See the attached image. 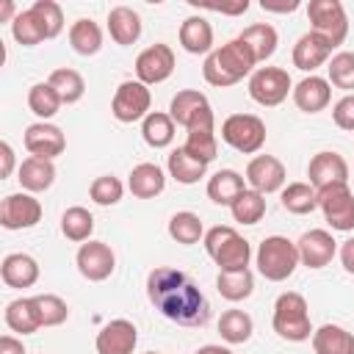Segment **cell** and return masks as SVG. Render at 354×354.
<instances>
[{
    "label": "cell",
    "mask_w": 354,
    "mask_h": 354,
    "mask_svg": "<svg viewBox=\"0 0 354 354\" xmlns=\"http://www.w3.org/2000/svg\"><path fill=\"white\" fill-rule=\"evenodd\" d=\"M147 299L163 318L180 326H205L210 321L207 296L180 268H171V266L152 268L147 274Z\"/></svg>",
    "instance_id": "6da1fadb"
},
{
    "label": "cell",
    "mask_w": 354,
    "mask_h": 354,
    "mask_svg": "<svg viewBox=\"0 0 354 354\" xmlns=\"http://www.w3.org/2000/svg\"><path fill=\"white\" fill-rule=\"evenodd\" d=\"M254 66H257V58H254L252 47L235 36V39H230L227 44L216 47L210 55H205L202 75H205V80H207L210 86L227 88V86L241 83L246 75H252Z\"/></svg>",
    "instance_id": "7a4b0ae2"
},
{
    "label": "cell",
    "mask_w": 354,
    "mask_h": 354,
    "mask_svg": "<svg viewBox=\"0 0 354 354\" xmlns=\"http://www.w3.org/2000/svg\"><path fill=\"white\" fill-rule=\"evenodd\" d=\"M205 252L218 266V271H246L252 260V243L238 235L235 227L216 224L205 232Z\"/></svg>",
    "instance_id": "3957f363"
},
{
    "label": "cell",
    "mask_w": 354,
    "mask_h": 354,
    "mask_svg": "<svg viewBox=\"0 0 354 354\" xmlns=\"http://www.w3.org/2000/svg\"><path fill=\"white\" fill-rule=\"evenodd\" d=\"M274 332L288 340V343H304L313 337V324H310V307L307 299L296 290L279 293L274 301V318H271Z\"/></svg>",
    "instance_id": "277c9868"
},
{
    "label": "cell",
    "mask_w": 354,
    "mask_h": 354,
    "mask_svg": "<svg viewBox=\"0 0 354 354\" xmlns=\"http://www.w3.org/2000/svg\"><path fill=\"white\" fill-rule=\"evenodd\" d=\"M254 266L257 271L268 279V282H285L296 266H299V249L296 241L285 238V235H268L260 241L257 252H254Z\"/></svg>",
    "instance_id": "5b68a950"
},
{
    "label": "cell",
    "mask_w": 354,
    "mask_h": 354,
    "mask_svg": "<svg viewBox=\"0 0 354 354\" xmlns=\"http://www.w3.org/2000/svg\"><path fill=\"white\" fill-rule=\"evenodd\" d=\"M221 141L241 155H254L266 144V122L254 113H232L221 122Z\"/></svg>",
    "instance_id": "8992f818"
},
{
    "label": "cell",
    "mask_w": 354,
    "mask_h": 354,
    "mask_svg": "<svg viewBox=\"0 0 354 354\" xmlns=\"http://www.w3.org/2000/svg\"><path fill=\"white\" fill-rule=\"evenodd\" d=\"M246 88L257 105L274 108V105L285 102L288 94H293V80H290L288 69H282V66H257L249 75Z\"/></svg>",
    "instance_id": "52a82bcc"
},
{
    "label": "cell",
    "mask_w": 354,
    "mask_h": 354,
    "mask_svg": "<svg viewBox=\"0 0 354 354\" xmlns=\"http://www.w3.org/2000/svg\"><path fill=\"white\" fill-rule=\"evenodd\" d=\"M310 17V30L324 36L332 47L343 44L348 36V17L340 0H310L307 6Z\"/></svg>",
    "instance_id": "ba28073f"
},
{
    "label": "cell",
    "mask_w": 354,
    "mask_h": 354,
    "mask_svg": "<svg viewBox=\"0 0 354 354\" xmlns=\"http://www.w3.org/2000/svg\"><path fill=\"white\" fill-rule=\"evenodd\" d=\"M149 108H152V91L141 80H124V83H119V88H116V94L111 100V113L122 124L144 122L152 113Z\"/></svg>",
    "instance_id": "9c48e42d"
},
{
    "label": "cell",
    "mask_w": 354,
    "mask_h": 354,
    "mask_svg": "<svg viewBox=\"0 0 354 354\" xmlns=\"http://www.w3.org/2000/svg\"><path fill=\"white\" fill-rule=\"evenodd\" d=\"M318 207L324 213V221L337 230V232H351L354 230V194L348 183L329 185L318 191Z\"/></svg>",
    "instance_id": "30bf717a"
},
{
    "label": "cell",
    "mask_w": 354,
    "mask_h": 354,
    "mask_svg": "<svg viewBox=\"0 0 354 354\" xmlns=\"http://www.w3.org/2000/svg\"><path fill=\"white\" fill-rule=\"evenodd\" d=\"M174 66H177V58L169 44H163V41L149 44L136 58V80H141L144 86H158L171 77Z\"/></svg>",
    "instance_id": "8fae6325"
},
{
    "label": "cell",
    "mask_w": 354,
    "mask_h": 354,
    "mask_svg": "<svg viewBox=\"0 0 354 354\" xmlns=\"http://www.w3.org/2000/svg\"><path fill=\"white\" fill-rule=\"evenodd\" d=\"M41 221V202L28 194V191H19V194H8L3 196L0 202V227L3 230H30Z\"/></svg>",
    "instance_id": "7c38bea8"
},
{
    "label": "cell",
    "mask_w": 354,
    "mask_h": 354,
    "mask_svg": "<svg viewBox=\"0 0 354 354\" xmlns=\"http://www.w3.org/2000/svg\"><path fill=\"white\" fill-rule=\"evenodd\" d=\"M75 266H77L83 279L102 282V279H108L113 274L116 254L105 241H86V243H80V249L75 254Z\"/></svg>",
    "instance_id": "4fadbf2b"
},
{
    "label": "cell",
    "mask_w": 354,
    "mask_h": 354,
    "mask_svg": "<svg viewBox=\"0 0 354 354\" xmlns=\"http://www.w3.org/2000/svg\"><path fill=\"white\" fill-rule=\"evenodd\" d=\"M285 180H288V171H285V163L274 155H254L246 166V185L257 194H277L285 188Z\"/></svg>",
    "instance_id": "5bb4252c"
},
{
    "label": "cell",
    "mask_w": 354,
    "mask_h": 354,
    "mask_svg": "<svg viewBox=\"0 0 354 354\" xmlns=\"http://www.w3.org/2000/svg\"><path fill=\"white\" fill-rule=\"evenodd\" d=\"M22 144L25 149L33 155V158H44V160H55L64 149H66V136L58 124L53 122H33L25 127V136H22Z\"/></svg>",
    "instance_id": "9a60e30c"
},
{
    "label": "cell",
    "mask_w": 354,
    "mask_h": 354,
    "mask_svg": "<svg viewBox=\"0 0 354 354\" xmlns=\"http://www.w3.org/2000/svg\"><path fill=\"white\" fill-rule=\"evenodd\" d=\"M185 144H183V149L191 155V158H196V160H202V163H210L213 158H216V152H218V138H216V116H213V111H207V113H202L196 122H191L188 127H185Z\"/></svg>",
    "instance_id": "2e32d148"
},
{
    "label": "cell",
    "mask_w": 354,
    "mask_h": 354,
    "mask_svg": "<svg viewBox=\"0 0 354 354\" xmlns=\"http://www.w3.org/2000/svg\"><path fill=\"white\" fill-rule=\"evenodd\" d=\"M307 177H310V185L315 191L329 188V185H340V183H348V163L340 152L324 149V152H315L310 158Z\"/></svg>",
    "instance_id": "e0dca14e"
},
{
    "label": "cell",
    "mask_w": 354,
    "mask_h": 354,
    "mask_svg": "<svg viewBox=\"0 0 354 354\" xmlns=\"http://www.w3.org/2000/svg\"><path fill=\"white\" fill-rule=\"evenodd\" d=\"M299 263L307 268H324L332 263V257L337 254V241L332 238L329 230H307L299 241Z\"/></svg>",
    "instance_id": "ac0fdd59"
},
{
    "label": "cell",
    "mask_w": 354,
    "mask_h": 354,
    "mask_svg": "<svg viewBox=\"0 0 354 354\" xmlns=\"http://www.w3.org/2000/svg\"><path fill=\"white\" fill-rule=\"evenodd\" d=\"M138 343V329L127 318H113L97 332V354H133Z\"/></svg>",
    "instance_id": "d6986e66"
},
{
    "label": "cell",
    "mask_w": 354,
    "mask_h": 354,
    "mask_svg": "<svg viewBox=\"0 0 354 354\" xmlns=\"http://www.w3.org/2000/svg\"><path fill=\"white\" fill-rule=\"evenodd\" d=\"M332 50H335V47H332L324 36H318V33L307 30V33H301V36L296 39L290 58H293V66H296V69H301V72H310V75H313L318 66L329 64Z\"/></svg>",
    "instance_id": "ffe728a7"
},
{
    "label": "cell",
    "mask_w": 354,
    "mask_h": 354,
    "mask_svg": "<svg viewBox=\"0 0 354 354\" xmlns=\"http://www.w3.org/2000/svg\"><path fill=\"white\" fill-rule=\"evenodd\" d=\"M293 102L304 113H321L332 102V83L318 75H307L293 86Z\"/></svg>",
    "instance_id": "44dd1931"
},
{
    "label": "cell",
    "mask_w": 354,
    "mask_h": 354,
    "mask_svg": "<svg viewBox=\"0 0 354 354\" xmlns=\"http://www.w3.org/2000/svg\"><path fill=\"white\" fill-rule=\"evenodd\" d=\"M0 279L8 288H33L39 282V263L25 252H11L0 263Z\"/></svg>",
    "instance_id": "7402d4cb"
},
{
    "label": "cell",
    "mask_w": 354,
    "mask_h": 354,
    "mask_svg": "<svg viewBox=\"0 0 354 354\" xmlns=\"http://www.w3.org/2000/svg\"><path fill=\"white\" fill-rule=\"evenodd\" d=\"M180 47L191 55H210L213 53V25L199 14L185 17L180 25Z\"/></svg>",
    "instance_id": "603a6c76"
},
{
    "label": "cell",
    "mask_w": 354,
    "mask_h": 354,
    "mask_svg": "<svg viewBox=\"0 0 354 354\" xmlns=\"http://www.w3.org/2000/svg\"><path fill=\"white\" fill-rule=\"evenodd\" d=\"M141 30H144L141 17H138V11H133L130 6H113V8L108 11V33H111V39H113L119 47L136 44V41L141 39Z\"/></svg>",
    "instance_id": "cb8c5ba5"
},
{
    "label": "cell",
    "mask_w": 354,
    "mask_h": 354,
    "mask_svg": "<svg viewBox=\"0 0 354 354\" xmlns=\"http://www.w3.org/2000/svg\"><path fill=\"white\" fill-rule=\"evenodd\" d=\"M207 111H213L210 108V102H207V97L202 94V91H196V88H183V91H177L174 97H171V102H169V116L174 119V124H180V127H188L191 122H196L202 113H207Z\"/></svg>",
    "instance_id": "d4e9b609"
},
{
    "label": "cell",
    "mask_w": 354,
    "mask_h": 354,
    "mask_svg": "<svg viewBox=\"0 0 354 354\" xmlns=\"http://www.w3.org/2000/svg\"><path fill=\"white\" fill-rule=\"evenodd\" d=\"M127 188L136 199H155L166 188V174L158 163H138L127 174Z\"/></svg>",
    "instance_id": "484cf974"
},
{
    "label": "cell",
    "mask_w": 354,
    "mask_h": 354,
    "mask_svg": "<svg viewBox=\"0 0 354 354\" xmlns=\"http://www.w3.org/2000/svg\"><path fill=\"white\" fill-rule=\"evenodd\" d=\"M246 177L238 174L235 169H218L210 180H207V199L213 205H221V207H230L243 191H246Z\"/></svg>",
    "instance_id": "4316f807"
},
{
    "label": "cell",
    "mask_w": 354,
    "mask_h": 354,
    "mask_svg": "<svg viewBox=\"0 0 354 354\" xmlns=\"http://www.w3.org/2000/svg\"><path fill=\"white\" fill-rule=\"evenodd\" d=\"M17 180H19L22 191L41 194V191H47L55 183V166H53V160H44V158H33L30 155V158H25L19 163Z\"/></svg>",
    "instance_id": "83f0119b"
},
{
    "label": "cell",
    "mask_w": 354,
    "mask_h": 354,
    "mask_svg": "<svg viewBox=\"0 0 354 354\" xmlns=\"http://www.w3.org/2000/svg\"><path fill=\"white\" fill-rule=\"evenodd\" d=\"M313 351L315 354H354V335L346 326L324 324L313 332Z\"/></svg>",
    "instance_id": "f1b7e54d"
},
{
    "label": "cell",
    "mask_w": 354,
    "mask_h": 354,
    "mask_svg": "<svg viewBox=\"0 0 354 354\" xmlns=\"http://www.w3.org/2000/svg\"><path fill=\"white\" fill-rule=\"evenodd\" d=\"M166 171H169V177H171L174 183H180V185H194V183H199V180L207 174V163L191 158L183 147H177V149H171L169 158H166Z\"/></svg>",
    "instance_id": "f546056e"
},
{
    "label": "cell",
    "mask_w": 354,
    "mask_h": 354,
    "mask_svg": "<svg viewBox=\"0 0 354 354\" xmlns=\"http://www.w3.org/2000/svg\"><path fill=\"white\" fill-rule=\"evenodd\" d=\"M238 39H241V41H246V44L252 47V53H254L257 64L268 61V58L277 53V44H279L277 28H274V25H268V22H254V25L243 28V30L238 33Z\"/></svg>",
    "instance_id": "4dcf8cb0"
},
{
    "label": "cell",
    "mask_w": 354,
    "mask_h": 354,
    "mask_svg": "<svg viewBox=\"0 0 354 354\" xmlns=\"http://www.w3.org/2000/svg\"><path fill=\"white\" fill-rule=\"evenodd\" d=\"M3 318H6V326H8L11 332H17V335H33V332L41 329L39 315H36V304H33V296H30V299L22 296V299L8 301Z\"/></svg>",
    "instance_id": "1f68e13d"
},
{
    "label": "cell",
    "mask_w": 354,
    "mask_h": 354,
    "mask_svg": "<svg viewBox=\"0 0 354 354\" xmlns=\"http://www.w3.org/2000/svg\"><path fill=\"white\" fill-rule=\"evenodd\" d=\"M69 44L77 55L88 58V55H97L102 50V28L94 22V19H75L72 28H69Z\"/></svg>",
    "instance_id": "d6a6232c"
},
{
    "label": "cell",
    "mask_w": 354,
    "mask_h": 354,
    "mask_svg": "<svg viewBox=\"0 0 354 354\" xmlns=\"http://www.w3.org/2000/svg\"><path fill=\"white\" fill-rule=\"evenodd\" d=\"M174 119L163 111H152L144 122H141V138L147 141V147L152 149H166L171 141H174Z\"/></svg>",
    "instance_id": "836d02e7"
},
{
    "label": "cell",
    "mask_w": 354,
    "mask_h": 354,
    "mask_svg": "<svg viewBox=\"0 0 354 354\" xmlns=\"http://www.w3.org/2000/svg\"><path fill=\"white\" fill-rule=\"evenodd\" d=\"M47 83L58 91V97H61L64 105H75V102H80L83 94H86V80H83V75H80L77 69H69V66L53 69L50 77H47Z\"/></svg>",
    "instance_id": "e575fe53"
},
{
    "label": "cell",
    "mask_w": 354,
    "mask_h": 354,
    "mask_svg": "<svg viewBox=\"0 0 354 354\" xmlns=\"http://www.w3.org/2000/svg\"><path fill=\"white\" fill-rule=\"evenodd\" d=\"M279 202L293 216H307L318 207V191L310 183H288L279 191Z\"/></svg>",
    "instance_id": "d590c367"
},
{
    "label": "cell",
    "mask_w": 354,
    "mask_h": 354,
    "mask_svg": "<svg viewBox=\"0 0 354 354\" xmlns=\"http://www.w3.org/2000/svg\"><path fill=\"white\" fill-rule=\"evenodd\" d=\"M254 332V321L246 310H224L221 318H218V335L224 343L230 346H238V343H246Z\"/></svg>",
    "instance_id": "8d00e7d4"
},
{
    "label": "cell",
    "mask_w": 354,
    "mask_h": 354,
    "mask_svg": "<svg viewBox=\"0 0 354 354\" xmlns=\"http://www.w3.org/2000/svg\"><path fill=\"white\" fill-rule=\"evenodd\" d=\"M61 232L72 243H86L91 241V232H94V216L83 205H72L61 216Z\"/></svg>",
    "instance_id": "74e56055"
},
{
    "label": "cell",
    "mask_w": 354,
    "mask_h": 354,
    "mask_svg": "<svg viewBox=\"0 0 354 354\" xmlns=\"http://www.w3.org/2000/svg\"><path fill=\"white\" fill-rule=\"evenodd\" d=\"M169 238L183 243V246H194L199 241H205V227H202V218L191 210H177L171 218H169Z\"/></svg>",
    "instance_id": "f35d334b"
},
{
    "label": "cell",
    "mask_w": 354,
    "mask_h": 354,
    "mask_svg": "<svg viewBox=\"0 0 354 354\" xmlns=\"http://www.w3.org/2000/svg\"><path fill=\"white\" fill-rule=\"evenodd\" d=\"M216 290L227 301H243L254 293V277L252 271H218L216 277Z\"/></svg>",
    "instance_id": "ab89813d"
},
{
    "label": "cell",
    "mask_w": 354,
    "mask_h": 354,
    "mask_svg": "<svg viewBox=\"0 0 354 354\" xmlns=\"http://www.w3.org/2000/svg\"><path fill=\"white\" fill-rule=\"evenodd\" d=\"M61 97H58V91L47 83V80H41V83H33L30 88H28V108H30V113H36L39 116V122H50L58 111H61Z\"/></svg>",
    "instance_id": "60d3db41"
},
{
    "label": "cell",
    "mask_w": 354,
    "mask_h": 354,
    "mask_svg": "<svg viewBox=\"0 0 354 354\" xmlns=\"http://www.w3.org/2000/svg\"><path fill=\"white\" fill-rule=\"evenodd\" d=\"M11 36L22 47H36V44L47 41V33H44V28H41V22H39L33 8H25V11L17 14V19L11 22Z\"/></svg>",
    "instance_id": "b9f144b4"
},
{
    "label": "cell",
    "mask_w": 354,
    "mask_h": 354,
    "mask_svg": "<svg viewBox=\"0 0 354 354\" xmlns=\"http://www.w3.org/2000/svg\"><path fill=\"white\" fill-rule=\"evenodd\" d=\"M230 213L238 224H257L263 216H266V196L246 188L232 205H230Z\"/></svg>",
    "instance_id": "7bdbcfd3"
},
{
    "label": "cell",
    "mask_w": 354,
    "mask_h": 354,
    "mask_svg": "<svg viewBox=\"0 0 354 354\" xmlns=\"http://www.w3.org/2000/svg\"><path fill=\"white\" fill-rule=\"evenodd\" d=\"M326 72H329L326 80H329L335 88H343L346 94L354 91V53H351V50L335 53V55L329 58V64H326Z\"/></svg>",
    "instance_id": "ee69618b"
},
{
    "label": "cell",
    "mask_w": 354,
    "mask_h": 354,
    "mask_svg": "<svg viewBox=\"0 0 354 354\" xmlns=\"http://www.w3.org/2000/svg\"><path fill=\"white\" fill-rule=\"evenodd\" d=\"M33 304H36V315H39L41 326H61L69 318L66 301L55 293H39V296H33Z\"/></svg>",
    "instance_id": "f6af8a7d"
},
{
    "label": "cell",
    "mask_w": 354,
    "mask_h": 354,
    "mask_svg": "<svg viewBox=\"0 0 354 354\" xmlns=\"http://www.w3.org/2000/svg\"><path fill=\"white\" fill-rule=\"evenodd\" d=\"M88 196H91L94 205H100V207H111V205H116V202L124 196V185H122V180L113 177V174H100V177L91 180V185H88Z\"/></svg>",
    "instance_id": "bcb514c9"
},
{
    "label": "cell",
    "mask_w": 354,
    "mask_h": 354,
    "mask_svg": "<svg viewBox=\"0 0 354 354\" xmlns=\"http://www.w3.org/2000/svg\"><path fill=\"white\" fill-rule=\"evenodd\" d=\"M30 8L36 11V17H39L44 33H47V39H55L64 30V11H61V6L55 0H36Z\"/></svg>",
    "instance_id": "7dc6e473"
},
{
    "label": "cell",
    "mask_w": 354,
    "mask_h": 354,
    "mask_svg": "<svg viewBox=\"0 0 354 354\" xmlns=\"http://www.w3.org/2000/svg\"><path fill=\"white\" fill-rule=\"evenodd\" d=\"M332 119L340 130L354 133V94H343L335 105H332Z\"/></svg>",
    "instance_id": "c3c4849f"
},
{
    "label": "cell",
    "mask_w": 354,
    "mask_h": 354,
    "mask_svg": "<svg viewBox=\"0 0 354 354\" xmlns=\"http://www.w3.org/2000/svg\"><path fill=\"white\" fill-rule=\"evenodd\" d=\"M0 160H3V166H0V180H6V177H11L14 163H17L14 149H11V144H8V141H0Z\"/></svg>",
    "instance_id": "681fc988"
},
{
    "label": "cell",
    "mask_w": 354,
    "mask_h": 354,
    "mask_svg": "<svg viewBox=\"0 0 354 354\" xmlns=\"http://www.w3.org/2000/svg\"><path fill=\"white\" fill-rule=\"evenodd\" d=\"M0 354H28L25 351V343L14 335H3L0 337Z\"/></svg>",
    "instance_id": "f907efd6"
},
{
    "label": "cell",
    "mask_w": 354,
    "mask_h": 354,
    "mask_svg": "<svg viewBox=\"0 0 354 354\" xmlns=\"http://www.w3.org/2000/svg\"><path fill=\"white\" fill-rule=\"evenodd\" d=\"M340 263H343V268H346V274H354V238H348V241H343L340 243Z\"/></svg>",
    "instance_id": "816d5d0a"
},
{
    "label": "cell",
    "mask_w": 354,
    "mask_h": 354,
    "mask_svg": "<svg viewBox=\"0 0 354 354\" xmlns=\"http://www.w3.org/2000/svg\"><path fill=\"white\" fill-rule=\"evenodd\" d=\"M202 8H210V11H218V14H230V17H235V14H243V11L249 8V0H238V3H232V6H216V3H205Z\"/></svg>",
    "instance_id": "f5cc1de1"
},
{
    "label": "cell",
    "mask_w": 354,
    "mask_h": 354,
    "mask_svg": "<svg viewBox=\"0 0 354 354\" xmlns=\"http://www.w3.org/2000/svg\"><path fill=\"white\" fill-rule=\"evenodd\" d=\"M260 8H263V11L288 14V11H296V8H299V0H290V3H268V0H263V3H260Z\"/></svg>",
    "instance_id": "db71d44e"
},
{
    "label": "cell",
    "mask_w": 354,
    "mask_h": 354,
    "mask_svg": "<svg viewBox=\"0 0 354 354\" xmlns=\"http://www.w3.org/2000/svg\"><path fill=\"white\" fill-rule=\"evenodd\" d=\"M17 6H14V0H0V22H14L17 19Z\"/></svg>",
    "instance_id": "11a10c76"
},
{
    "label": "cell",
    "mask_w": 354,
    "mask_h": 354,
    "mask_svg": "<svg viewBox=\"0 0 354 354\" xmlns=\"http://www.w3.org/2000/svg\"><path fill=\"white\" fill-rule=\"evenodd\" d=\"M196 354H232L227 346H218V343H207V346H199Z\"/></svg>",
    "instance_id": "9f6ffc18"
},
{
    "label": "cell",
    "mask_w": 354,
    "mask_h": 354,
    "mask_svg": "<svg viewBox=\"0 0 354 354\" xmlns=\"http://www.w3.org/2000/svg\"><path fill=\"white\" fill-rule=\"evenodd\" d=\"M147 354H160V351H147Z\"/></svg>",
    "instance_id": "6f0895ef"
}]
</instances>
